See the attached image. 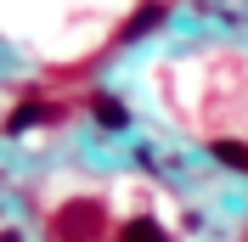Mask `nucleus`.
<instances>
[{
  "label": "nucleus",
  "instance_id": "nucleus-1",
  "mask_svg": "<svg viewBox=\"0 0 248 242\" xmlns=\"http://www.w3.org/2000/svg\"><path fill=\"white\" fill-rule=\"evenodd\" d=\"M51 237L57 242H102L108 237V209L96 197H79V203H62L51 214Z\"/></svg>",
  "mask_w": 248,
  "mask_h": 242
},
{
  "label": "nucleus",
  "instance_id": "nucleus-2",
  "mask_svg": "<svg viewBox=\"0 0 248 242\" xmlns=\"http://www.w3.org/2000/svg\"><path fill=\"white\" fill-rule=\"evenodd\" d=\"M164 17H170V6H164V0H147V6H141V12L119 29V45H136V40H147V34L164 23Z\"/></svg>",
  "mask_w": 248,
  "mask_h": 242
},
{
  "label": "nucleus",
  "instance_id": "nucleus-3",
  "mask_svg": "<svg viewBox=\"0 0 248 242\" xmlns=\"http://www.w3.org/2000/svg\"><path fill=\"white\" fill-rule=\"evenodd\" d=\"M62 113L51 102H23V107H12V119H6V136H23V130H34V124H57Z\"/></svg>",
  "mask_w": 248,
  "mask_h": 242
},
{
  "label": "nucleus",
  "instance_id": "nucleus-4",
  "mask_svg": "<svg viewBox=\"0 0 248 242\" xmlns=\"http://www.w3.org/2000/svg\"><path fill=\"white\" fill-rule=\"evenodd\" d=\"M119 242H170V231L158 226L153 214H136V220H124V226H119Z\"/></svg>",
  "mask_w": 248,
  "mask_h": 242
},
{
  "label": "nucleus",
  "instance_id": "nucleus-5",
  "mask_svg": "<svg viewBox=\"0 0 248 242\" xmlns=\"http://www.w3.org/2000/svg\"><path fill=\"white\" fill-rule=\"evenodd\" d=\"M209 158L215 164H226V169H237V175H248V141H209Z\"/></svg>",
  "mask_w": 248,
  "mask_h": 242
},
{
  "label": "nucleus",
  "instance_id": "nucleus-6",
  "mask_svg": "<svg viewBox=\"0 0 248 242\" xmlns=\"http://www.w3.org/2000/svg\"><path fill=\"white\" fill-rule=\"evenodd\" d=\"M91 113H96V124H102V130H124V124H130V107H124L119 96H96Z\"/></svg>",
  "mask_w": 248,
  "mask_h": 242
}]
</instances>
